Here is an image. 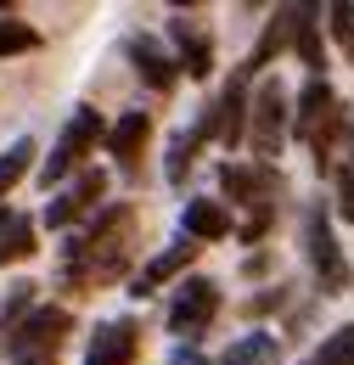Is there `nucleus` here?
I'll return each mask as SVG.
<instances>
[{"instance_id":"9b49d317","label":"nucleus","mask_w":354,"mask_h":365,"mask_svg":"<svg viewBox=\"0 0 354 365\" xmlns=\"http://www.w3.org/2000/svg\"><path fill=\"white\" fill-rule=\"evenodd\" d=\"M214 135H220V146H242L248 140V79L242 73L225 85L220 107H214Z\"/></svg>"},{"instance_id":"39448f33","label":"nucleus","mask_w":354,"mask_h":365,"mask_svg":"<svg viewBox=\"0 0 354 365\" xmlns=\"http://www.w3.org/2000/svg\"><path fill=\"white\" fill-rule=\"evenodd\" d=\"M101 140V113L96 107H74V118L62 124V135H56V146H51V158L40 163V180L45 185H62L74 169H85L90 146Z\"/></svg>"},{"instance_id":"6ab92c4d","label":"nucleus","mask_w":354,"mask_h":365,"mask_svg":"<svg viewBox=\"0 0 354 365\" xmlns=\"http://www.w3.org/2000/svg\"><path fill=\"white\" fill-rule=\"evenodd\" d=\"M220 365H281V343H275L270 331H253V337L231 343L220 354Z\"/></svg>"},{"instance_id":"6e6552de","label":"nucleus","mask_w":354,"mask_h":365,"mask_svg":"<svg viewBox=\"0 0 354 365\" xmlns=\"http://www.w3.org/2000/svg\"><path fill=\"white\" fill-rule=\"evenodd\" d=\"M220 191L231 202H248V214H275V175L265 163H225L220 169Z\"/></svg>"},{"instance_id":"4468645a","label":"nucleus","mask_w":354,"mask_h":365,"mask_svg":"<svg viewBox=\"0 0 354 365\" xmlns=\"http://www.w3.org/2000/svg\"><path fill=\"white\" fill-rule=\"evenodd\" d=\"M146 140H152V118H146V113H124V118L107 130V152H113L124 169H135L141 152H146Z\"/></svg>"},{"instance_id":"ddd939ff","label":"nucleus","mask_w":354,"mask_h":365,"mask_svg":"<svg viewBox=\"0 0 354 365\" xmlns=\"http://www.w3.org/2000/svg\"><path fill=\"white\" fill-rule=\"evenodd\" d=\"M320 11L315 6H287V46L304 56V68H326V51H320Z\"/></svg>"},{"instance_id":"1a4fd4ad","label":"nucleus","mask_w":354,"mask_h":365,"mask_svg":"<svg viewBox=\"0 0 354 365\" xmlns=\"http://www.w3.org/2000/svg\"><path fill=\"white\" fill-rule=\"evenodd\" d=\"M135 349H141V326L135 320H101L85 349V365H135Z\"/></svg>"},{"instance_id":"393cba45","label":"nucleus","mask_w":354,"mask_h":365,"mask_svg":"<svg viewBox=\"0 0 354 365\" xmlns=\"http://www.w3.org/2000/svg\"><path fill=\"white\" fill-rule=\"evenodd\" d=\"M343 51H349V56H354V34H349V46H343Z\"/></svg>"},{"instance_id":"9d476101","label":"nucleus","mask_w":354,"mask_h":365,"mask_svg":"<svg viewBox=\"0 0 354 365\" xmlns=\"http://www.w3.org/2000/svg\"><path fill=\"white\" fill-rule=\"evenodd\" d=\"M107 191V180H101V169H79V180L68 185V191H56L51 197V208H45V225H56V230H68L79 214H85L90 202Z\"/></svg>"},{"instance_id":"4be33fe9","label":"nucleus","mask_w":354,"mask_h":365,"mask_svg":"<svg viewBox=\"0 0 354 365\" xmlns=\"http://www.w3.org/2000/svg\"><path fill=\"white\" fill-rule=\"evenodd\" d=\"M40 46V34L29 29V23H17L11 11H0V56H23V51Z\"/></svg>"},{"instance_id":"423d86ee","label":"nucleus","mask_w":354,"mask_h":365,"mask_svg":"<svg viewBox=\"0 0 354 365\" xmlns=\"http://www.w3.org/2000/svg\"><path fill=\"white\" fill-rule=\"evenodd\" d=\"M304 253H310V264H315V287H320V292H343L354 281L349 259H343V247H338V236H332V214H326V208H310V214H304Z\"/></svg>"},{"instance_id":"a878e982","label":"nucleus","mask_w":354,"mask_h":365,"mask_svg":"<svg viewBox=\"0 0 354 365\" xmlns=\"http://www.w3.org/2000/svg\"><path fill=\"white\" fill-rule=\"evenodd\" d=\"M349 135H354V118H349Z\"/></svg>"},{"instance_id":"dca6fc26","label":"nucleus","mask_w":354,"mask_h":365,"mask_svg":"<svg viewBox=\"0 0 354 365\" xmlns=\"http://www.w3.org/2000/svg\"><path fill=\"white\" fill-rule=\"evenodd\" d=\"M130 62L141 68V79H146L152 91H169V85H175V56L158 46V40L135 34V40H130Z\"/></svg>"},{"instance_id":"f8f14e48","label":"nucleus","mask_w":354,"mask_h":365,"mask_svg":"<svg viewBox=\"0 0 354 365\" xmlns=\"http://www.w3.org/2000/svg\"><path fill=\"white\" fill-rule=\"evenodd\" d=\"M169 40L180 46V62H175V68H186L191 79H208V68H214V40H208L197 23H186V17L169 23Z\"/></svg>"},{"instance_id":"f03ea898","label":"nucleus","mask_w":354,"mask_h":365,"mask_svg":"<svg viewBox=\"0 0 354 365\" xmlns=\"http://www.w3.org/2000/svg\"><path fill=\"white\" fill-rule=\"evenodd\" d=\"M343 130H349L343 101L332 96L326 79H310L304 96H298V113H293V135L320 158V169H332V158H338V135H343Z\"/></svg>"},{"instance_id":"aec40b11","label":"nucleus","mask_w":354,"mask_h":365,"mask_svg":"<svg viewBox=\"0 0 354 365\" xmlns=\"http://www.w3.org/2000/svg\"><path fill=\"white\" fill-rule=\"evenodd\" d=\"M29 158H34V140H29V135H23V140H11V146L0 152V202L11 197V185L29 175Z\"/></svg>"},{"instance_id":"7ed1b4c3","label":"nucleus","mask_w":354,"mask_h":365,"mask_svg":"<svg viewBox=\"0 0 354 365\" xmlns=\"http://www.w3.org/2000/svg\"><path fill=\"white\" fill-rule=\"evenodd\" d=\"M74 331L68 309H29V320L11 326V365H62V343Z\"/></svg>"},{"instance_id":"f3484780","label":"nucleus","mask_w":354,"mask_h":365,"mask_svg":"<svg viewBox=\"0 0 354 365\" xmlns=\"http://www.w3.org/2000/svg\"><path fill=\"white\" fill-rule=\"evenodd\" d=\"M180 236H191V242H214L231 230V214H225V202H208V197H197V202H186V220H180Z\"/></svg>"},{"instance_id":"412c9836","label":"nucleus","mask_w":354,"mask_h":365,"mask_svg":"<svg viewBox=\"0 0 354 365\" xmlns=\"http://www.w3.org/2000/svg\"><path fill=\"white\" fill-rule=\"evenodd\" d=\"M304 365H354V320H349V326H338Z\"/></svg>"},{"instance_id":"2eb2a0df","label":"nucleus","mask_w":354,"mask_h":365,"mask_svg":"<svg viewBox=\"0 0 354 365\" xmlns=\"http://www.w3.org/2000/svg\"><path fill=\"white\" fill-rule=\"evenodd\" d=\"M191 259H197V242H191V236H175V242H169V253H158V259L141 270L135 292H141V298H146V292H158V287H163L169 275H180L186 264H191Z\"/></svg>"},{"instance_id":"0eeeda50","label":"nucleus","mask_w":354,"mask_h":365,"mask_svg":"<svg viewBox=\"0 0 354 365\" xmlns=\"http://www.w3.org/2000/svg\"><path fill=\"white\" fill-rule=\"evenodd\" d=\"M214 315H220V287H214V281L186 275L175 292H169V331H175V337H197Z\"/></svg>"},{"instance_id":"20e7f679","label":"nucleus","mask_w":354,"mask_h":365,"mask_svg":"<svg viewBox=\"0 0 354 365\" xmlns=\"http://www.w3.org/2000/svg\"><path fill=\"white\" fill-rule=\"evenodd\" d=\"M287 130H293V113H287V85H281V79H265V85H259V96H253V107H248V140H253V158H259V163L281 158Z\"/></svg>"},{"instance_id":"f257e3e1","label":"nucleus","mask_w":354,"mask_h":365,"mask_svg":"<svg viewBox=\"0 0 354 365\" xmlns=\"http://www.w3.org/2000/svg\"><path fill=\"white\" fill-rule=\"evenodd\" d=\"M130 230H135V208L130 202H113L107 214H96L79 236H68L62 281H68V287H107V281H118L124 264H130V253H124Z\"/></svg>"},{"instance_id":"b1692460","label":"nucleus","mask_w":354,"mask_h":365,"mask_svg":"<svg viewBox=\"0 0 354 365\" xmlns=\"http://www.w3.org/2000/svg\"><path fill=\"white\" fill-rule=\"evenodd\" d=\"M326 17H332V23H326V29H332V40H338V46H349V34H354V6H326Z\"/></svg>"},{"instance_id":"5701e85b","label":"nucleus","mask_w":354,"mask_h":365,"mask_svg":"<svg viewBox=\"0 0 354 365\" xmlns=\"http://www.w3.org/2000/svg\"><path fill=\"white\" fill-rule=\"evenodd\" d=\"M338 214H343V225L354 230V163L338 169Z\"/></svg>"},{"instance_id":"a211bd4d","label":"nucleus","mask_w":354,"mask_h":365,"mask_svg":"<svg viewBox=\"0 0 354 365\" xmlns=\"http://www.w3.org/2000/svg\"><path fill=\"white\" fill-rule=\"evenodd\" d=\"M34 253V220L29 214H11V208H0V264H11V259H29Z\"/></svg>"}]
</instances>
